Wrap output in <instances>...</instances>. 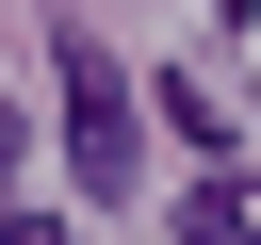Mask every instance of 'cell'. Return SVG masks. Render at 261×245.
I'll return each instance as SVG.
<instances>
[{
    "instance_id": "obj_3",
    "label": "cell",
    "mask_w": 261,
    "mask_h": 245,
    "mask_svg": "<svg viewBox=\"0 0 261 245\" xmlns=\"http://www.w3.org/2000/svg\"><path fill=\"white\" fill-rule=\"evenodd\" d=\"M0 245H65V229H49V212H0Z\"/></svg>"
},
{
    "instance_id": "obj_4",
    "label": "cell",
    "mask_w": 261,
    "mask_h": 245,
    "mask_svg": "<svg viewBox=\"0 0 261 245\" xmlns=\"http://www.w3.org/2000/svg\"><path fill=\"white\" fill-rule=\"evenodd\" d=\"M0 180H16V114H0Z\"/></svg>"
},
{
    "instance_id": "obj_1",
    "label": "cell",
    "mask_w": 261,
    "mask_h": 245,
    "mask_svg": "<svg viewBox=\"0 0 261 245\" xmlns=\"http://www.w3.org/2000/svg\"><path fill=\"white\" fill-rule=\"evenodd\" d=\"M49 65H65V180H82V196H130V147H147V131H130L114 49H98V33H49Z\"/></svg>"
},
{
    "instance_id": "obj_2",
    "label": "cell",
    "mask_w": 261,
    "mask_h": 245,
    "mask_svg": "<svg viewBox=\"0 0 261 245\" xmlns=\"http://www.w3.org/2000/svg\"><path fill=\"white\" fill-rule=\"evenodd\" d=\"M179 245H261V196H245V180H196V196H179Z\"/></svg>"
}]
</instances>
